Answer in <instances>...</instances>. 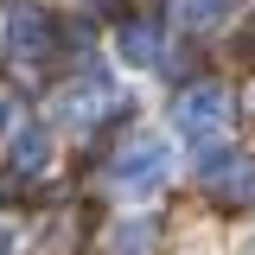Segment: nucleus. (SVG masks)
Instances as JSON below:
<instances>
[{
	"instance_id": "39448f33",
	"label": "nucleus",
	"mask_w": 255,
	"mask_h": 255,
	"mask_svg": "<svg viewBox=\"0 0 255 255\" xmlns=\"http://www.w3.org/2000/svg\"><path fill=\"white\" fill-rule=\"evenodd\" d=\"M198 179L217 198H230V204H255V159L249 153H211L198 166Z\"/></svg>"
},
{
	"instance_id": "9d476101",
	"label": "nucleus",
	"mask_w": 255,
	"mask_h": 255,
	"mask_svg": "<svg viewBox=\"0 0 255 255\" xmlns=\"http://www.w3.org/2000/svg\"><path fill=\"white\" fill-rule=\"evenodd\" d=\"M19 249V230H13V223H0V255H13Z\"/></svg>"
},
{
	"instance_id": "1a4fd4ad",
	"label": "nucleus",
	"mask_w": 255,
	"mask_h": 255,
	"mask_svg": "<svg viewBox=\"0 0 255 255\" xmlns=\"http://www.w3.org/2000/svg\"><path fill=\"white\" fill-rule=\"evenodd\" d=\"M109 249L140 255V249H147V223H122V230H109Z\"/></svg>"
},
{
	"instance_id": "6e6552de",
	"label": "nucleus",
	"mask_w": 255,
	"mask_h": 255,
	"mask_svg": "<svg viewBox=\"0 0 255 255\" xmlns=\"http://www.w3.org/2000/svg\"><path fill=\"white\" fill-rule=\"evenodd\" d=\"M172 13H179V26H198V32H211L230 19V0H172Z\"/></svg>"
},
{
	"instance_id": "0eeeda50",
	"label": "nucleus",
	"mask_w": 255,
	"mask_h": 255,
	"mask_svg": "<svg viewBox=\"0 0 255 255\" xmlns=\"http://www.w3.org/2000/svg\"><path fill=\"white\" fill-rule=\"evenodd\" d=\"M115 58H122V64H159V58H166V38H159V26H147V19H128V26H115Z\"/></svg>"
},
{
	"instance_id": "f257e3e1",
	"label": "nucleus",
	"mask_w": 255,
	"mask_h": 255,
	"mask_svg": "<svg viewBox=\"0 0 255 255\" xmlns=\"http://www.w3.org/2000/svg\"><path fill=\"white\" fill-rule=\"evenodd\" d=\"M166 179H172V140L166 134H134V140H122V153L109 159V172H102V185L115 191V198H153Z\"/></svg>"
},
{
	"instance_id": "7ed1b4c3",
	"label": "nucleus",
	"mask_w": 255,
	"mask_h": 255,
	"mask_svg": "<svg viewBox=\"0 0 255 255\" xmlns=\"http://www.w3.org/2000/svg\"><path fill=\"white\" fill-rule=\"evenodd\" d=\"M0 45H6V58L13 64H45L51 58V45H58V26H51V13L45 6H6V26H0Z\"/></svg>"
},
{
	"instance_id": "423d86ee",
	"label": "nucleus",
	"mask_w": 255,
	"mask_h": 255,
	"mask_svg": "<svg viewBox=\"0 0 255 255\" xmlns=\"http://www.w3.org/2000/svg\"><path fill=\"white\" fill-rule=\"evenodd\" d=\"M6 159H13V172L38 179V172L51 166V128H38V122H19L13 134H6Z\"/></svg>"
},
{
	"instance_id": "20e7f679",
	"label": "nucleus",
	"mask_w": 255,
	"mask_h": 255,
	"mask_svg": "<svg viewBox=\"0 0 255 255\" xmlns=\"http://www.w3.org/2000/svg\"><path fill=\"white\" fill-rule=\"evenodd\" d=\"M172 128L191 134V140H217L223 128H230V90L223 83H191L172 102Z\"/></svg>"
},
{
	"instance_id": "f03ea898",
	"label": "nucleus",
	"mask_w": 255,
	"mask_h": 255,
	"mask_svg": "<svg viewBox=\"0 0 255 255\" xmlns=\"http://www.w3.org/2000/svg\"><path fill=\"white\" fill-rule=\"evenodd\" d=\"M115 109V77L109 70H90V77H70L58 96H51V122L70 128V134H83V128H96L102 115Z\"/></svg>"
},
{
	"instance_id": "9b49d317",
	"label": "nucleus",
	"mask_w": 255,
	"mask_h": 255,
	"mask_svg": "<svg viewBox=\"0 0 255 255\" xmlns=\"http://www.w3.org/2000/svg\"><path fill=\"white\" fill-rule=\"evenodd\" d=\"M13 128H19V115H13V102L0 96V134H13Z\"/></svg>"
}]
</instances>
